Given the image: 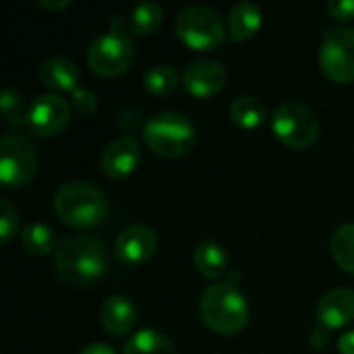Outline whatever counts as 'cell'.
<instances>
[{"instance_id": "484cf974", "label": "cell", "mask_w": 354, "mask_h": 354, "mask_svg": "<svg viewBox=\"0 0 354 354\" xmlns=\"http://www.w3.org/2000/svg\"><path fill=\"white\" fill-rule=\"evenodd\" d=\"M17 228H19V214L6 199H2L0 201V239L4 243L10 241L17 234Z\"/></svg>"}, {"instance_id": "44dd1931", "label": "cell", "mask_w": 354, "mask_h": 354, "mask_svg": "<svg viewBox=\"0 0 354 354\" xmlns=\"http://www.w3.org/2000/svg\"><path fill=\"white\" fill-rule=\"evenodd\" d=\"M162 21H164V10L153 0H143L135 4L129 15V27L133 33H139V35L153 33L162 25Z\"/></svg>"}, {"instance_id": "7a4b0ae2", "label": "cell", "mask_w": 354, "mask_h": 354, "mask_svg": "<svg viewBox=\"0 0 354 354\" xmlns=\"http://www.w3.org/2000/svg\"><path fill=\"white\" fill-rule=\"evenodd\" d=\"M199 313L203 324L222 336H234L249 324V303L245 295L228 282L212 284L203 292Z\"/></svg>"}, {"instance_id": "5b68a950", "label": "cell", "mask_w": 354, "mask_h": 354, "mask_svg": "<svg viewBox=\"0 0 354 354\" xmlns=\"http://www.w3.org/2000/svg\"><path fill=\"white\" fill-rule=\"evenodd\" d=\"M174 31L193 50H212L226 37V25L220 12L205 4H191L176 17Z\"/></svg>"}, {"instance_id": "ffe728a7", "label": "cell", "mask_w": 354, "mask_h": 354, "mask_svg": "<svg viewBox=\"0 0 354 354\" xmlns=\"http://www.w3.org/2000/svg\"><path fill=\"white\" fill-rule=\"evenodd\" d=\"M228 114L241 129H257L266 120V106L255 95H239L232 100Z\"/></svg>"}, {"instance_id": "d4e9b609", "label": "cell", "mask_w": 354, "mask_h": 354, "mask_svg": "<svg viewBox=\"0 0 354 354\" xmlns=\"http://www.w3.org/2000/svg\"><path fill=\"white\" fill-rule=\"evenodd\" d=\"M0 106H2V116L6 120V124L10 129H23L27 127V114L29 110H25V102H23V95L12 89V87H6L0 95Z\"/></svg>"}, {"instance_id": "4dcf8cb0", "label": "cell", "mask_w": 354, "mask_h": 354, "mask_svg": "<svg viewBox=\"0 0 354 354\" xmlns=\"http://www.w3.org/2000/svg\"><path fill=\"white\" fill-rule=\"evenodd\" d=\"M311 344H313L315 348H324V346L328 344V332H326V328L313 330V334H311Z\"/></svg>"}, {"instance_id": "ba28073f", "label": "cell", "mask_w": 354, "mask_h": 354, "mask_svg": "<svg viewBox=\"0 0 354 354\" xmlns=\"http://www.w3.org/2000/svg\"><path fill=\"white\" fill-rule=\"evenodd\" d=\"M37 170V151L33 143L19 133L4 135L0 141V180L4 187L27 185Z\"/></svg>"}, {"instance_id": "2e32d148", "label": "cell", "mask_w": 354, "mask_h": 354, "mask_svg": "<svg viewBox=\"0 0 354 354\" xmlns=\"http://www.w3.org/2000/svg\"><path fill=\"white\" fill-rule=\"evenodd\" d=\"M39 77H41L44 85H48L50 89L75 91L79 87L81 71L77 68V64L73 60H68L64 56H52L41 62Z\"/></svg>"}, {"instance_id": "f1b7e54d", "label": "cell", "mask_w": 354, "mask_h": 354, "mask_svg": "<svg viewBox=\"0 0 354 354\" xmlns=\"http://www.w3.org/2000/svg\"><path fill=\"white\" fill-rule=\"evenodd\" d=\"M79 354H116L114 348L110 344H104V342H93V344H87L85 348H81Z\"/></svg>"}, {"instance_id": "4fadbf2b", "label": "cell", "mask_w": 354, "mask_h": 354, "mask_svg": "<svg viewBox=\"0 0 354 354\" xmlns=\"http://www.w3.org/2000/svg\"><path fill=\"white\" fill-rule=\"evenodd\" d=\"M156 247H158L156 232L149 226L133 224L118 234L114 251H116V257L120 263L139 266L156 253Z\"/></svg>"}, {"instance_id": "9c48e42d", "label": "cell", "mask_w": 354, "mask_h": 354, "mask_svg": "<svg viewBox=\"0 0 354 354\" xmlns=\"http://www.w3.org/2000/svg\"><path fill=\"white\" fill-rule=\"evenodd\" d=\"M319 64L324 73L336 83L354 79V29L336 27L324 33L319 46Z\"/></svg>"}, {"instance_id": "e0dca14e", "label": "cell", "mask_w": 354, "mask_h": 354, "mask_svg": "<svg viewBox=\"0 0 354 354\" xmlns=\"http://www.w3.org/2000/svg\"><path fill=\"white\" fill-rule=\"evenodd\" d=\"M261 8L251 2V0H243L239 4H234L228 12V33L232 39L243 41L253 37L259 27H261Z\"/></svg>"}, {"instance_id": "30bf717a", "label": "cell", "mask_w": 354, "mask_h": 354, "mask_svg": "<svg viewBox=\"0 0 354 354\" xmlns=\"http://www.w3.org/2000/svg\"><path fill=\"white\" fill-rule=\"evenodd\" d=\"M71 120V104L58 93H41L29 106L27 127L39 135L50 137L60 133Z\"/></svg>"}, {"instance_id": "7402d4cb", "label": "cell", "mask_w": 354, "mask_h": 354, "mask_svg": "<svg viewBox=\"0 0 354 354\" xmlns=\"http://www.w3.org/2000/svg\"><path fill=\"white\" fill-rule=\"evenodd\" d=\"M21 243L25 247L27 253L31 255H48L54 245H56V239H54V230L41 222H33V224H27L23 230H21Z\"/></svg>"}, {"instance_id": "6da1fadb", "label": "cell", "mask_w": 354, "mask_h": 354, "mask_svg": "<svg viewBox=\"0 0 354 354\" xmlns=\"http://www.w3.org/2000/svg\"><path fill=\"white\" fill-rule=\"evenodd\" d=\"M54 266L58 276L73 286L93 284L106 274L104 243L89 234L68 236L56 247Z\"/></svg>"}, {"instance_id": "1f68e13d", "label": "cell", "mask_w": 354, "mask_h": 354, "mask_svg": "<svg viewBox=\"0 0 354 354\" xmlns=\"http://www.w3.org/2000/svg\"><path fill=\"white\" fill-rule=\"evenodd\" d=\"M41 6H46V8H54V10H58V8H64V6H68L71 4V0H37Z\"/></svg>"}, {"instance_id": "83f0119b", "label": "cell", "mask_w": 354, "mask_h": 354, "mask_svg": "<svg viewBox=\"0 0 354 354\" xmlns=\"http://www.w3.org/2000/svg\"><path fill=\"white\" fill-rule=\"evenodd\" d=\"M328 12L338 21L354 19V0H330L328 2Z\"/></svg>"}, {"instance_id": "8992f818", "label": "cell", "mask_w": 354, "mask_h": 354, "mask_svg": "<svg viewBox=\"0 0 354 354\" xmlns=\"http://www.w3.org/2000/svg\"><path fill=\"white\" fill-rule=\"evenodd\" d=\"M272 129L276 137L292 149H307L319 137L315 112L299 100H288L274 110Z\"/></svg>"}, {"instance_id": "5bb4252c", "label": "cell", "mask_w": 354, "mask_h": 354, "mask_svg": "<svg viewBox=\"0 0 354 354\" xmlns=\"http://www.w3.org/2000/svg\"><path fill=\"white\" fill-rule=\"evenodd\" d=\"M317 319L326 330H338L354 322V290H330L317 305Z\"/></svg>"}, {"instance_id": "d6986e66", "label": "cell", "mask_w": 354, "mask_h": 354, "mask_svg": "<svg viewBox=\"0 0 354 354\" xmlns=\"http://www.w3.org/2000/svg\"><path fill=\"white\" fill-rule=\"evenodd\" d=\"M122 354H176V348L168 336L158 330L145 328L135 332L124 342Z\"/></svg>"}, {"instance_id": "4316f807", "label": "cell", "mask_w": 354, "mask_h": 354, "mask_svg": "<svg viewBox=\"0 0 354 354\" xmlns=\"http://www.w3.org/2000/svg\"><path fill=\"white\" fill-rule=\"evenodd\" d=\"M71 95H73L71 102H73V106H75L77 112H81V114H93L97 110V97H95V93L91 89L77 87L75 91H71Z\"/></svg>"}, {"instance_id": "ac0fdd59", "label": "cell", "mask_w": 354, "mask_h": 354, "mask_svg": "<svg viewBox=\"0 0 354 354\" xmlns=\"http://www.w3.org/2000/svg\"><path fill=\"white\" fill-rule=\"evenodd\" d=\"M193 261H195V268L205 276V278H220L226 274L228 266H230V259H228V253L226 249L216 243V241H203L195 247V253H193Z\"/></svg>"}, {"instance_id": "9a60e30c", "label": "cell", "mask_w": 354, "mask_h": 354, "mask_svg": "<svg viewBox=\"0 0 354 354\" xmlns=\"http://www.w3.org/2000/svg\"><path fill=\"white\" fill-rule=\"evenodd\" d=\"M135 319H137L135 305L122 295L108 297L100 309V322L112 336H124L127 332H131Z\"/></svg>"}, {"instance_id": "8fae6325", "label": "cell", "mask_w": 354, "mask_h": 354, "mask_svg": "<svg viewBox=\"0 0 354 354\" xmlns=\"http://www.w3.org/2000/svg\"><path fill=\"white\" fill-rule=\"evenodd\" d=\"M183 85L195 97H209L226 85V68L214 58L191 60L183 71Z\"/></svg>"}, {"instance_id": "3957f363", "label": "cell", "mask_w": 354, "mask_h": 354, "mask_svg": "<svg viewBox=\"0 0 354 354\" xmlns=\"http://www.w3.org/2000/svg\"><path fill=\"white\" fill-rule=\"evenodd\" d=\"M54 209L64 224L75 228H89L106 218L108 199L95 185L85 180H71L56 191Z\"/></svg>"}, {"instance_id": "277c9868", "label": "cell", "mask_w": 354, "mask_h": 354, "mask_svg": "<svg viewBox=\"0 0 354 354\" xmlns=\"http://www.w3.org/2000/svg\"><path fill=\"white\" fill-rule=\"evenodd\" d=\"M145 143L160 156L178 158L195 143V124L180 112H158L143 127Z\"/></svg>"}, {"instance_id": "cb8c5ba5", "label": "cell", "mask_w": 354, "mask_h": 354, "mask_svg": "<svg viewBox=\"0 0 354 354\" xmlns=\"http://www.w3.org/2000/svg\"><path fill=\"white\" fill-rule=\"evenodd\" d=\"M143 85L145 89L156 95V97H162V95H168L176 89L178 85V73L168 66V64H153L151 68L145 71L143 75Z\"/></svg>"}, {"instance_id": "603a6c76", "label": "cell", "mask_w": 354, "mask_h": 354, "mask_svg": "<svg viewBox=\"0 0 354 354\" xmlns=\"http://www.w3.org/2000/svg\"><path fill=\"white\" fill-rule=\"evenodd\" d=\"M330 251L342 270L354 274V224H344L332 234Z\"/></svg>"}, {"instance_id": "52a82bcc", "label": "cell", "mask_w": 354, "mask_h": 354, "mask_svg": "<svg viewBox=\"0 0 354 354\" xmlns=\"http://www.w3.org/2000/svg\"><path fill=\"white\" fill-rule=\"evenodd\" d=\"M135 58V44L118 27L106 29L95 35L87 50V64L95 75L114 77L124 73Z\"/></svg>"}, {"instance_id": "f546056e", "label": "cell", "mask_w": 354, "mask_h": 354, "mask_svg": "<svg viewBox=\"0 0 354 354\" xmlns=\"http://www.w3.org/2000/svg\"><path fill=\"white\" fill-rule=\"evenodd\" d=\"M338 348L342 354H354V330L353 332H346L340 336L338 340Z\"/></svg>"}, {"instance_id": "7c38bea8", "label": "cell", "mask_w": 354, "mask_h": 354, "mask_svg": "<svg viewBox=\"0 0 354 354\" xmlns=\"http://www.w3.org/2000/svg\"><path fill=\"white\" fill-rule=\"evenodd\" d=\"M141 162V145L135 137H116L110 141L100 156V166L110 178H124L137 170Z\"/></svg>"}]
</instances>
